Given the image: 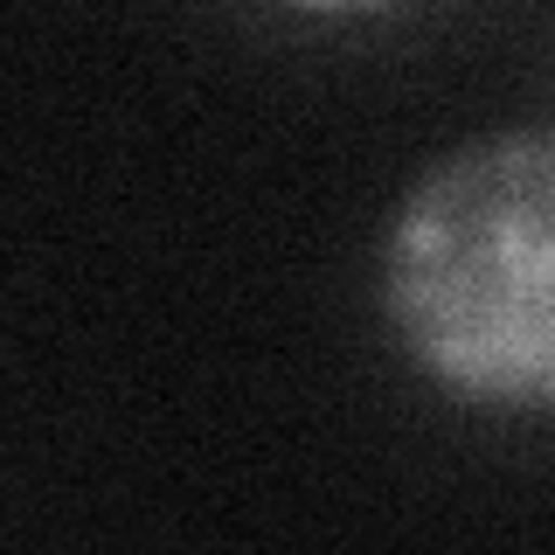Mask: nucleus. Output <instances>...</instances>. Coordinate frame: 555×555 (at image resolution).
<instances>
[{
  "mask_svg": "<svg viewBox=\"0 0 555 555\" xmlns=\"http://www.w3.org/2000/svg\"><path fill=\"white\" fill-rule=\"evenodd\" d=\"M382 312L451 403L555 416V126L451 146L382 243Z\"/></svg>",
  "mask_w": 555,
  "mask_h": 555,
  "instance_id": "nucleus-1",
  "label": "nucleus"
}]
</instances>
